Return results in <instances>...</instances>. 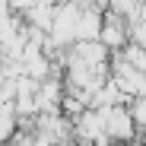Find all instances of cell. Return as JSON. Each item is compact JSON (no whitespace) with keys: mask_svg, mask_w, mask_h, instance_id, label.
<instances>
[{"mask_svg":"<svg viewBox=\"0 0 146 146\" xmlns=\"http://www.w3.org/2000/svg\"><path fill=\"white\" fill-rule=\"evenodd\" d=\"M99 137H105V108H86L73 121V140L83 146H95Z\"/></svg>","mask_w":146,"mask_h":146,"instance_id":"6da1fadb","label":"cell"},{"mask_svg":"<svg viewBox=\"0 0 146 146\" xmlns=\"http://www.w3.org/2000/svg\"><path fill=\"white\" fill-rule=\"evenodd\" d=\"M105 133L114 140V143H124L137 133L133 127V117H130V108L124 105H114V108H105Z\"/></svg>","mask_w":146,"mask_h":146,"instance_id":"7a4b0ae2","label":"cell"},{"mask_svg":"<svg viewBox=\"0 0 146 146\" xmlns=\"http://www.w3.org/2000/svg\"><path fill=\"white\" fill-rule=\"evenodd\" d=\"M99 41L108 48V51H121L124 44H130V35H127V19H121L114 13L102 16V32H99Z\"/></svg>","mask_w":146,"mask_h":146,"instance_id":"3957f363","label":"cell"},{"mask_svg":"<svg viewBox=\"0 0 146 146\" xmlns=\"http://www.w3.org/2000/svg\"><path fill=\"white\" fill-rule=\"evenodd\" d=\"M70 60H80L89 67H108V48L92 38V41H73L70 44Z\"/></svg>","mask_w":146,"mask_h":146,"instance_id":"277c9868","label":"cell"},{"mask_svg":"<svg viewBox=\"0 0 146 146\" xmlns=\"http://www.w3.org/2000/svg\"><path fill=\"white\" fill-rule=\"evenodd\" d=\"M64 80L57 76H44L38 83V95H35V102H38V111H60V99H64Z\"/></svg>","mask_w":146,"mask_h":146,"instance_id":"5b68a950","label":"cell"},{"mask_svg":"<svg viewBox=\"0 0 146 146\" xmlns=\"http://www.w3.org/2000/svg\"><path fill=\"white\" fill-rule=\"evenodd\" d=\"M102 32V13L99 7H83L76 19V41H92Z\"/></svg>","mask_w":146,"mask_h":146,"instance_id":"8992f818","label":"cell"},{"mask_svg":"<svg viewBox=\"0 0 146 146\" xmlns=\"http://www.w3.org/2000/svg\"><path fill=\"white\" fill-rule=\"evenodd\" d=\"M16 124H19V117H16L13 102H3V105H0V143H7L16 133Z\"/></svg>","mask_w":146,"mask_h":146,"instance_id":"52a82bcc","label":"cell"},{"mask_svg":"<svg viewBox=\"0 0 146 146\" xmlns=\"http://www.w3.org/2000/svg\"><path fill=\"white\" fill-rule=\"evenodd\" d=\"M121 57H124V64H130L133 70H140V73H146V48L143 44H124L121 48Z\"/></svg>","mask_w":146,"mask_h":146,"instance_id":"ba28073f","label":"cell"},{"mask_svg":"<svg viewBox=\"0 0 146 146\" xmlns=\"http://www.w3.org/2000/svg\"><path fill=\"white\" fill-rule=\"evenodd\" d=\"M130 117H133V127L137 130H146V95H137V99H133Z\"/></svg>","mask_w":146,"mask_h":146,"instance_id":"9c48e42d","label":"cell"},{"mask_svg":"<svg viewBox=\"0 0 146 146\" xmlns=\"http://www.w3.org/2000/svg\"><path fill=\"white\" fill-rule=\"evenodd\" d=\"M32 3H35V0H10V10H22V13H26Z\"/></svg>","mask_w":146,"mask_h":146,"instance_id":"30bf717a","label":"cell"},{"mask_svg":"<svg viewBox=\"0 0 146 146\" xmlns=\"http://www.w3.org/2000/svg\"><path fill=\"white\" fill-rule=\"evenodd\" d=\"M7 10H10V0H0V16H3Z\"/></svg>","mask_w":146,"mask_h":146,"instance_id":"8fae6325","label":"cell"}]
</instances>
